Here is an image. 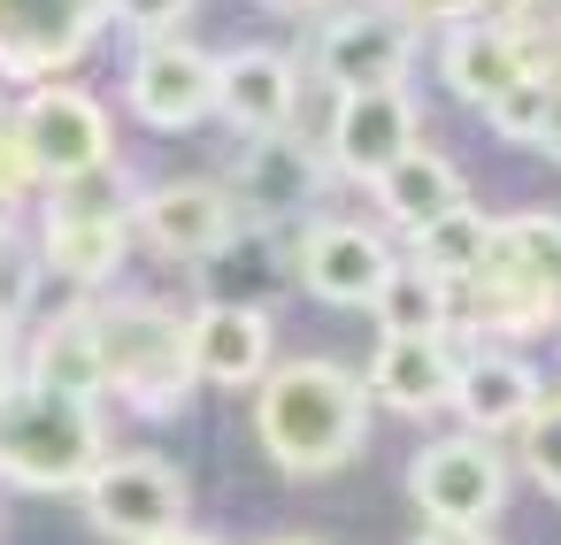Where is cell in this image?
Returning a JSON list of instances; mask_svg holds the SVG:
<instances>
[{"instance_id": "277c9868", "label": "cell", "mask_w": 561, "mask_h": 545, "mask_svg": "<svg viewBox=\"0 0 561 545\" xmlns=\"http://www.w3.org/2000/svg\"><path fill=\"white\" fill-rule=\"evenodd\" d=\"M101 323V353H108V384L116 392H131L147 415H170L185 392H193V323H178V315H162V308H147V300H131V308H108V315H93Z\"/></svg>"}, {"instance_id": "7402d4cb", "label": "cell", "mask_w": 561, "mask_h": 545, "mask_svg": "<svg viewBox=\"0 0 561 545\" xmlns=\"http://www.w3.org/2000/svg\"><path fill=\"white\" fill-rule=\"evenodd\" d=\"M415 246H423V269H431L438 285H461V277L484 269V254H492V223L461 200V208H446L431 231H415Z\"/></svg>"}, {"instance_id": "9c48e42d", "label": "cell", "mask_w": 561, "mask_h": 545, "mask_svg": "<svg viewBox=\"0 0 561 545\" xmlns=\"http://www.w3.org/2000/svg\"><path fill=\"white\" fill-rule=\"evenodd\" d=\"M316 70H323L339 93H400L408 24H400V16H377V9H354V16H339V24L323 32Z\"/></svg>"}, {"instance_id": "8fae6325", "label": "cell", "mask_w": 561, "mask_h": 545, "mask_svg": "<svg viewBox=\"0 0 561 545\" xmlns=\"http://www.w3.org/2000/svg\"><path fill=\"white\" fill-rule=\"evenodd\" d=\"M300 277H308V292L331 300V308H362V300L377 308V292H385V277H392V254H385V239L362 231V223H316L308 246H300Z\"/></svg>"}, {"instance_id": "e0dca14e", "label": "cell", "mask_w": 561, "mask_h": 545, "mask_svg": "<svg viewBox=\"0 0 561 545\" xmlns=\"http://www.w3.org/2000/svg\"><path fill=\"white\" fill-rule=\"evenodd\" d=\"M193 369L216 376V384H254L270 369V315L239 308V300L201 308V323H193Z\"/></svg>"}, {"instance_id": "9a60e30c", "label": "cell", "mask_w": 561, "mask_h": 545, "mask_svg": "<svg viewBox=\"0 0 561 545\" xmlns=\"http://www.w3.org/2000/svg\"><path fill=\"white\" fill-rule=\"evenodd\" d=\"M523 78H538V62H530V39H523V32H507V24H461V32L446 39V85H454L461 101L500 108Z\"/></svg>"}, {"instance_id": "cb8c5ba5", "label": "cell", "mask_w": 561, "mask_h": 545, "mask_svg": "<svg viewBox=\"0 0 561 545\" xmlns=\"http://www.w3.org/2000/svg\"><path fill=\"white\" fill-rule=\"evenodd\" d=\"M124 246H131V223H47V262L62 277H78V285L116 277Z\"/></svg>"}, {"instance_id": "52a82bcc", "label": "cell", "mask_w": 561, "mask_h": 545, "mask_svg": "<svg viewBox=\"0 0 561 545\" xmlns=\"http://www.w3.org/2000/svg\"><path fill=\"white\" fill-rule=\"evenodd\" d=\"M101 24H108V0H0V70L55 78L78 55H93Z\"/></svg>"}, {"instance_id": "5b68a950", "label": "cell", "mask_w": 561, "mask_h": 545, "mask_svg": "<svg viewBox=\"0 0 561 545\" xmlns=\"http://www.w3.org/2000/svg\"><path fill=\"white\" fill-rule=\"evenodd\" d=\"M85 514L108 537H131V545L178 537V522H185V476L162 453H116V461H101L85 476Z\"/></svg>"}, {"instance_id": "836d02e7", "label": "cell", "mask_w": 561, "mask_h": 545, "mask_svg": "<svg viewBox=\"0 0 561 545\" xmlns=\"http://www.w3.org/2000/svg\"><path fill=\"white\" fill-rule=\"evenodd\" d=\"M154 545H216V537H185V530H178V537H154Z\"/></svg>"}, {"instance_id": "4dcf8cb0", "label": "cell", "mask_w": 561, "mask_h": 545, "mask_svg": "<svg viewBox=\"0 0 561 545\" xmlns=\"http://www.w3.org/2000/svg\"><path fill=\"white\" fill-rule=\"evenodd\" d=\"M538 147L561 162V78H553V101H546V131H538Z\"/></svg>"}, {"instance_id": "5bb4252c", "label": "cell", "mask_w": 561, "mask_h": 545, "mask_svg": "<svg viewBox=\"0 0 561 545\" xmlns=\"http://www.w3.org/2000/svg\"><path fill=\"white\" fill-rule=\"evenodd\" d=\"M293 85L300 78H293V62L277 47H239V55L216 62V108L254 139H277L293 124Z\"/></svg>"}, {"instance_id": "6da1fadb", "label": "cell", "mask_w": 561, "mask_h": 545, "mask_svg": "<svg viewBox=\"0 0 561 545\" xmlns=\"http://www.w3.org/2000/svg\"><path fill=\"white\" fill-rule=\"evenodd\" d=\"M254 430H262V453L285 476H331V468H346L362 453L369 392L339 361H293V369H277L262 384Z\"/></svg>"}, {"instance_id": "7c38bea8", "label": "cell", "mask_w": 561, "mask_h": 545, "mask_svg": "<svg viewBox=\"0 0 561 545\" xmlns=\"http://www.w3.org/2000/svg\"><path fill=\"white\" fill-rule=\"evenodd\" d=\"M139 231L178 262H208L239 239V208L224 185H162L154 200H139Z\"/></svg>"}, {"instance_id": "d6986e66", "label": "cell", "mask_w": 561, "mask_h": 545, "mask_svg": "<svg viewBox=\"0 0 561 545\" xmlns=\"http://www.w3.org/2000/svg\"><path fill=\"white\" fill-rule=\"evenodd\" d=\"M32 384H39V392H70V399H101V392H108L101 323H93V315H62V323H47L39 346H32Z\"/></svg>"}, {"instance_id": "2e32d148", "label": "cell", "mask_w": 561, "mask_h": 545, "mask_svg": "<svg viewBox=\"0 0 561 545\" xmlns=\"http://www.w3.org/2000/svg\"><path fill=\"white\" fill-rule=\"evenodd\" d=\"M454 407L469 415V430H523L538 415V376L515 353H469L454 369Z\"/></svg>"}, {"instance_id": "1f68e13d", "label": "cell", "mask_w": 561, "mask_h": 545, "mask_svg": "<svg viewBox=\"0 0 561 545\" xmlns=\"http://www.w3.org/2000/svg\"><path fill=\"white\" fill-rule=\"evenodd\" d=\"M415 545H492L484 530H431V537H415Z\"/></svg>"}, {"instance_id": "f546056e", "label": "cell", "mask_w": 561, "mask_h": 545, "mask_svg": "<svg viewBox=\"0 0 561 545\" xmlns=\"http://www.w3.org/2000/svg\"><path fill=\"white\" fill-rule=\"evenodd\" d=\"M400 9H408V16H423V24H469L484 0H400Z\"/></svg>"}, {"instance_id": "e575fe53", "label": "cell", "mask_w": 561, "mask_h": 545, "mask_svg": "<svg viewBox=\"0 0 561 545\" xmlns=\"http://www.w3.org/2000/svg\"><path fill=\"white\" fill-rule=\"evenodd\" d=\"M0 369H9V323H0Z\"/></svg>"}, {"instance_id": "ba28073f", "label": "cell", "mask_w": 561, "mask_h": 545, "mask_svg": "<svg viewBox=\"0 0 561 545\" xmlns=\"http://www.w3.org/2000/svg\"><path fill=\"white\" fill-rule=\"evenodd\" d=\"M16 139H24L32 177H47V185H62V177H78V170H101V162H108V116H101V101H93V93H70V85L32 93V101H24V116H16Z\"/></svg>"}, {"instance_id": "4316f807", "label": "cell", "mask_w": 561, "mask_h": 545, "mask_svg": "<svg viewBox=\"0 0 561 545\" xmlns=\"http://www.w3.org/2000/svg\"><path fill=\"white\" fill-rule=\"evenodd\" d=\"M523 453H530V476L561 499V399H538V415L523 422Z\"/></svg>"}, {"instance_id": "ffe728a7", "label": "cell", "mask_w": 561, "mask_h": 545, "mask_svg": "<svg viewBox=\"0 0 561 545\" xmlns=\"http://www.w3.org/2000/svg\"><path fill=\"white\" fill-rule=\"evenodd\" d=\"M377 200H385V216L392 223H408V231H431L446 208H461V177H454V162L446 154H400L385 177H377Z\"/></svg>"}, {"instance_id": "8d00e7d4", "label": "cell", "mask_w": 561, "mask_h": 545, "mask_svg": "<svg viewBox=\"0 0 561 545\" xmlns=\"http://www.w3.org/2000/svg\"><path fill=\"white\" fill-rule=\"evenodd\" d=\"M0 223H9V200H0ZM0 239H9V231H0Z\"/></svg>"}, {"instance_id": "484cf974", "label": "cell", "mask_w": 561, "mask_h": 545, "mask_svg": "<svg viewBox=\"0 0 561 545\" xmlns=\"http://www.w3.org/2000/svg\"><path fill=\"white\" fill-rule=\"evenodd\" d=\"M546 101H553V78L538 70V78H523L500 108H484V124H492L500 139H538V131H546Z\"/></svg>"}, {"instance_id": "ac0fdd59", "label": "cell", "mask_w": 561, "mask_h": 545, "mask_svg": "<svg viewBox=\"0 0 561 545\" xmlns=\"http://www.w3.org/2000/svg\"><path fill=\"white\" fill-rule=\"evenodd\" d=\"M454 369L461 361L446 353V338H385L377 369H369V392L385 407H400V415H423V407L454 399Z\"/></svg>"}, {"instance_id": "30bf717a", "label": "cell", "mask_w": 561, "mask_h": 545, "mask_svg": "<svg viewBox=\"0 0 561 545\" xmlns=\"http://www.w3.org/2000/svg\"><path fill=\"white\" fill-rule=\"evenodd\" d=\"M131 108L154 131H178V124L208 116L216 108V62L185 39H147L139 62H131Z\"/></svg>"}, {"instance_id": "d590c367", "label": "cell", "mask_w": 561, "mask_h": 545, "mask_svg": "<svg viewBox=\"0 0 561 545\" xmlns=\"http://www.w3.org/2000/svg\"><path fill=\"white\" fill-rule=\"evenodd\" d=\"M270 545H316V537H270Z\"/></svg>"}, {"instance_id": "d6a6232c", "label": "cell", "mask_w": 561, "mask_h": 545, "mask_svg": "<svg viewBox=\"0 0 561 545\" xmlns=\"http://www.w3.org/2000/svg\"><path fill=\"white\" fill-rule=\"evenodd\" d=\"M262 9H277V16H308V9H323V0H262Z\"/></svg>"}, {"instance_id": "83f0119b", "label": "cell", "mask_w": 561, "mask_h": 545, "mask_svg": "<svg viewBox=\"0 0 561 545\" xmlns=\"http://www.w3.org/2000/svg\"><path fill=\"white\" fill-rule=\"evenodd\" d=\"M108 9H116L131 32H154V39H170V24L193 9V0H108Z\"/></svg>"}, {"instance_id": "f1b7e54d", "label": "cell", "mask_w": 561, "mask_h": 545, "mask_svg": "<svg viewBox=\"0 0 561 545\" xmlns=\"http://www.w3.org/2000/svg\"><path fill=\"white\" fill-rule=\"evenodd\" d=\"M24 292H32V254L0 239V323H9V315L24 308Z\"/></svg>"}, {"instance_id": "d4e9b609", "label": "cell", "mask_w": 561, "mask_h": 545, "mask_svg": "<svg viewBox=\"0 0 561 545\" xmlns=\"http://www.w3.org/2000/svg\"><path fill=\"white\" fill-rule=\"evenodd\" d=\"M47 223H131V185L101 162V170H78L55 185L47 200Z\"/></svg>"}, {"instance_id": "44dd1931", "label": "cell", "mask_w": 561, "mask_h": 545, "mask_svg": "<svg viewBox=\"0 0 561 545\" xmlns=\"http://www.w3.org/2000/svg\"><path fill=\"white\" fill-rule=\"evenodd\" d=\"M308 193H316V170H308V154H300L285 131L247 147V162H239V200H247L254 216H293Z\"/></svg>"}, {"instance_id": "3957f363", "label": "cell", "mask_w": 561, "mask_h": 545, "mask_svg": "<svg viewBox=\"0 0 561 545\" xmlns=\"http://www.w3.org/2000/svg\"><path fill=\"white\" fill-rule=\"evenodd\" d=\"M477 285V308L500 323V331H530L561 308V216H507L492 223V254L484 269L469 277Z\"/></svg>"}, {"instance_id": "4fadbf2b", "label": "cell", "mask_w": 561, "mask_h": 545, "mask_svg": "<svg viewBox=\"0 0 561 545\" xmlns=\"http://www.w3.org/2000/svg\"><path fill=\"white\" fill-rule=\"evenodd\" d=\"M400 154H415V108L408 93H346L339 124H331V162L346 177H385Z\"/></svg>"}, {"instance_id": "603a6c76", "label": "cell", "mask_w": 561, "mask_h": 545, "mask_svg": "<svg viewBox=\"0 0 561 545\" xmlns=\"http://www.w3.org/2000/svg\"><path fill=\"white\" fill-rule=\"evenodd\" d=\"M446 285L415 262V269H392L385 277V292H377V323H385V338H438L446 331Z\"/></svg>"}, {"instance_id": "8992f818", "label": "cell", "mask_w": 561, "mask_h": 545, "mask_svg": "<svg viewBox=\"0 0 561 545\" xmlns=\"http://www.w3.org/2000/svg\"><path fill=\"white\" fill-rule=\"evenodd\" d=\"M408 491H415V507L431 514V530H484V522L500 514V499H507V468H500V453L477 445V438H438V445L415 453Z\"/></svg>"}, {"instance_id": "7a4b0ae2", "label": "cell", "mask_w": 561, "mask_h": 545, "mask_svg": "<svg viewBox=\"0 0 561 545\" xmlns=\"http://www.w3.org/2000/svg\"><path fill=\"white\" fill-rule=\"evenodd\" d=\"M101 461H108V453H101V415H93V399L39 392V384L0 392V476H9V484L62 491V484H85Z\"/></svg>"}]
</instances>
